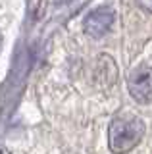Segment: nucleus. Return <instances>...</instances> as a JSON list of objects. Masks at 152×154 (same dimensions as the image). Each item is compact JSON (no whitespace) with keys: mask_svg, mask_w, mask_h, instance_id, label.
<instances>
[{"mask_svg":"<svg viewBox=\"0 0 152 154\" xmlns=\"http://www.w3.org/2000/svg\"><path fill=\"white\" fill-rule=\"evenodd\" d=\"M2 45H4V37H2V33H0V50H2Z\"/></svg>","mask_w":152,"mask_h":154,"instance_id":"39448f33","label":"nucleus"},{"mask_svg":"<svg viewBox=\"0 0 152 154\" xmlns=\"http://www.w3.org/2000/svg\"><path fill=\"white\" fill-rule=\"evenodd\" d=\"M137 4H139L144 12H152V0H137Z\"/></svg>","mask_w":152,"mask_h":154,"instance_id":"20e7f679","label":"nucleus"},{"mask_svg":"<svg viewBox=\"0 0 152 154\" xmlns=\"http://www.w3.org/2000/svg\"><path fill=\"white\" fill-rule=\"evenodd\" d=\"M144 137V122L137 116H117L110 122L108 146L112 154H127Z\"/></svg>","mask_w":152,"mask_h":154,"instance_id":"f257e3e1","label":"nucleus"},{"mask_svg":"<svg viewBox=\"0 0 152 154\" xmlns=\"http://www.w3.org/2000/svg\"><path fill=\"white\" fill-rule=\"evenodd\" d=\"M114 19H116V14L110 6H100L96 10H93L83 21V31L87 33L89 37L93 38H100L104 37L114 25Z\"/></svg>","mask_w":152,"mask_h":154,"instance_id":"7ed1b4c3","label":"nucleus"},{"mask_svg":"<svg viewBox=\"0 0 152 154\" xmlns=\"http://www.w3.org/2000/svg\"><path fill=\"white\" fill-rule=\"evenodd\" d=\"M127 89L135 102L148 104L152 100V67L139 66L127 77Z\"/></svg>","mask_w":152,"mask_h":154,"instance_id":"f03ea898","label":"nucleus"}]
</instances>
